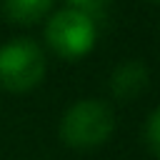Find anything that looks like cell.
Segmentation results:
<instances>
[{"instance_id": "1", "label": "cell", "mask_w": 160, "mask_h": 160, "mask_svg": "<svg viewBox=\"0 0 160 160\" xmlns=\"http://www.w3.org/2000/svg\"><path fill=\"white\" fill-rule=\"evenodd\" d=\"M112 130H115V112L110 110L108 102L95 98L72 102L60 120V138L68 148L75 150H90L105 145Z\"/></svg>"}, {"instance_id": "2", "label": "cell", "mask_w": 160, "mask_h": 160, "mask_svg": "<svg viewBox=\"0 0 160 160\" xmlns=\"http://www.w3.org/2000/svg\"><path fill=\"white\" fill-rule=\"evenodd\" d=\"M45 40L50 50L65 60H78L95 48L98 22L75 8L58 10L45 25Z\"/></svg>"}, {"instance_id": "3", "label": "cell", "mask_w": 160, "mask_h": 160, "mask_svg": "<svg viewBox=\"0 0 160 160\" xmlns=\"http://www.w3.org/2000/svg\"><path fill=\"white\" fill-rule=\"evenodd\" d=\"M45 78V55L30 38H12L0 45V85L10 92H28Z\"/></svg>"}, {"instance_id": "4", "label": "cell", "mask_w": 160, "mask_h": 160, "mask_svg": "<svg viewBox=\"0 0 160 160\" xmlns=\"http://www.w3.org/2000/svg\"><path fill=\"white\" fill-rule=\"evenodd\" d=\"M150 85V72L142 60H125L110 72V92L120 102H130L142 95Z\"/></svg>"}, {"instance_id": "5", "label": "cell", "mask_w": 160, "mask_h": 160, "mask_svg": "<svg viewBox=\"0 0 160 160\" xmlns=\"http://www.w3.org/2000/svg\"><path fill=\"white\" fill-rule=\"evenodd\" d=\"M50 5H52V0H2V12L12 22L32 25L48 15Z\"/></svg>"}, {"instance_id": "6", "label": "cell", "mask_w": 160, "mask_h": 160, "mask_svg": "<svg viewBox=\"0 0 160 160\" xmlns=\"http://www.w3.org/2000/svg\"><path fill=\"white\" fill-rule=\"evenodd\" d=\"M142 135H145V145H148V150H150L155 158H160V108H155V110L148 115Z\"/></svg>"}, {"instance_id": "7", "label": "cell", "mask_w": 160, "mask_h": 160, "mask_svg": "<svg viewBox=\"0 0 160 160\" xmlns=\"http://www.w3.org/2000/svg\"><path fill=\"white\" fill-rule=\"evenodd\" d=\"M68 2H70V8L82 10L85 15H90V18L95 20V15H98V12H102V10L108 8V2H110V0H68Z\"/></svg>"}, {"instance_id": "8", "label": "cell", "mask_w": 160, "mask_h": 160, "mask_svg": "<svg viewBox=\"0 0 160 160\" xmlns=\"http://www.w3.org/2000/svg\"><path fill=\"white\" fill-rule=\"evenodd\" d=\"M150 2H160V0H150Z\"/></svg>"}]
</instances>
